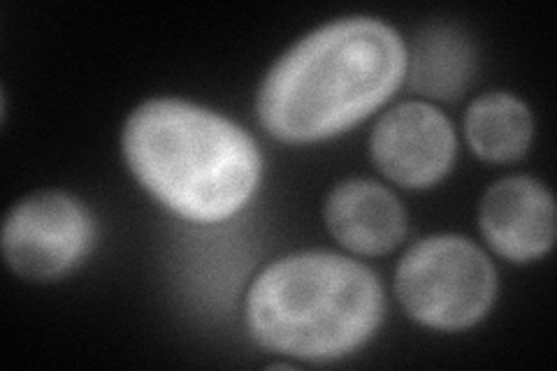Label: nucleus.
<instances>
[{"label": "nucleus", "instance_id": "1", "mask_svg": "<svg viewBox=\"0 0 557 371\" xmlns=\"http://www.w3.org/2000/svg\"><path fill=\"white\" fill-rule=\"evenodd\" d=\"M407 61L403 35L386 22H330L270 67L256 100L258 121L286 145L323 143L383 108L405 84Z\"/></svg>", "mask_w": 557, "mask_h": 371}, {"label": "nucleus", "instance_id": "2", "mask_svg": "<svg viewBox=\"0 0 557 371\" xmlns=\"http://www.w3.org/2000/svg\"><path fill=\"white\" fill-rule=\"evenodd\" d=\"M121 151L153 200L202 225L237 217L263 176V156L247 131L180 98H151L135 108Z\"/></svg>", "mask_w": 557, "mask_h": 371}, {"label": "nucleus", "instance_id": "3", "mask_svg": "<svg viewBox=\"0 0 557 371\" xmlns=\"http://www.w3.org/2000/svg\"><path fill=\"white\" fill-rule=\"evenodd\" d=\"M244 313L260 346L307 362H330L374 337L386 295L368 264L307 251L268 264L247 293Z\"/></svg>", "mask_w": 557, "mask_h": 371}, {"label": "nucleus", "instance_id": "4", "mask_svg": "<svg viewBox=\"0 0 557 371\" xmlns=\"http://www.w3.org/2000/svg\"><path fill=\"white\" fill-rule=\"evenodd\" d=\"M395 295L416 323L460 332L481 323L493 309L497 270L472 239L432 235L416 242L399 260Z\"/></svg>", "mask_w": 557, "mask_h": 371}, {"label": "nucleus", "instance_id": "5", "mask_svg": "<svg viewBox=\"0 0 557 371\" xmlns=\"http://www.w3.org/2000/svg\"><path fill=\"white\" fill-rule=\"evenodd\" d=\"M0 246L12 274L38 284L57 281L94 251L96 219L65 190H38L10 209Z\"/></svg>", "mask_w": 557, "mask_h": 371}, {"label": "nucleus", "instance_id": "6", "mask_svg": "<svg viewBox=\"0 0 557 371\" xmlns=\"http://www.w3.org/2000/svg\"><path fill=\"white\" fill-rule=\"evenodd\" d=\"M458 137L442 110L411 100L383 114L370 137V156L388 182L423 190L437 186L456 163Z\"/></svg>", "mask_w": 557, "mask_h": 371}, {"label": "nucleus", "instance_id": "7", "mask_svg": "<svg viewBox=\"0 0 557 371\" xmlns=\"http://www.w3.org/2000/svg\"><path fill=\"white\" fill-rule=\"evenodd\" d=\"M479 227L499 258L518 264L534 262L555 244V200L532 176H504L481 198Z\"/></svg>", "mask_w": 557, "mask_h": 371}, {"label": "nucleus", "instance_id": "8", "mask_svg": "<svg viewBox=\"0 0 557 371\" xmlns=\"http://www.w3.org/2000/svg\"><path fill=\"white\" fill-rule=\"evenodd\" d=\"M327 233L356 256H386L407 235V211L395 193L370 180H348L323 207Z\"/></svg>", "mask_w": 557, "mask_h": 371}, {"label": "nucleus", "instance_id": "9", "mask_svg": "<svg viewBox=\"0 0 557 371\" xmlns=\"http://www.w3.org/2000/svg\"><path fill=\"white\" fill-rule=\"evenodd\" d=\"M409 84L418 96L456 100L474 75V49L456 26L432 24L416 35L407 61Z\"/></svg>", "mask_w": 557, "mask_h": 371}, {"label": "nucleus", "instance_id": "10", "mask_svg": "<svg viewBox=\"0 0 557 371\" xmlns=\"http://www.w3.org/2000/svg\"><path fill=\"white\" fill-rule=\"evenodd\" d=\"M467 145L481 161L516 163L528 153L534 137V119L525 102L507 91L476 98L465 114Z\"/></svg>", "mask_w": 557, "mask_h": 371}]
</instances>
